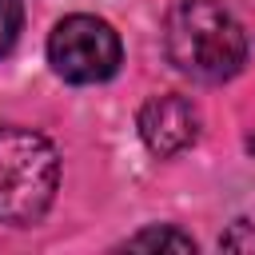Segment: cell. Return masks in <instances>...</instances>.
<instances>
[{
  "label": "cell",
  "instance_id": "obj_1",
  "mask_svg": "<svg viewBox=\"0 0 255 255\" xmlns=\"http://www.w3.org/2000/svg\"><path fill=\"white\" fill-rule=\"evenodd\" d=\"M163 48L199 84H223L247 64V32L223 0H175L163 20Z\"/></svg>",
  "mask_w": 255,
  "mask_h": 255
},
{
  "label": "cell",
  "instance_id": "obj_2",
  "mask_svg": "<svg viewBox=\"0 0 255 255\" xmlns=\"http://www.w3.org/2000/svg\"><path fill=\"white\" fill-rule=\"evenodd\" d=\"M60 155L32 128H0V223H36L56 195Z\"/></svg>",
  "mask_w": 255,
  "mask_h": 255
},
{
  "label": "cell",
  "instance_id": "obj_3",
  "mask_svg": "<svg viewBox=\"0 0 255 255\" xmlns=\"http://www.w3.org/2000/svg\"><path fill=\"white\" fill-rule=\"evenodd\" d=\"M120 36L100 16H64L48 36V64L68 84H104L120 72Z\"/></svg>",
  "mask_w": 255,
  "mask_h": 255
},
{
  "label": "cell",
  "instance_id": "obj_4",
  "mask_svg": "<svg viewBox=\"0 0 255 255\" xmlns=\"http://www.w3.org/2000/svg\"><path fill=\"white\" fill-rule=\"evenodd\" d=\"M139 139L159 159L187 151L199 139V112H195V104L187 96H175V92L151 96L139 108Z\"/></svg>",
  "mask_w": 255,
  "mask_h": 255
},
{
  "label": "cell",
  "instance_id": "obj_5",
  "mask_svg": "<svg viewBox=\"0 0 255 255\" xmlns=\"http://www.w3.org/2000/svg\"><path fill=\"white\" fill-rule=\"evenodd\" d=\"M124 251H195V239L175 227H143L124 239Z\"/></svg>",
  "mask_w": 255,
  "mask_h": 255
},
{
  "label": "cell",
  "instance_id": "obj_6",
  "mask_svg": "<svg viewBox=\"0 0 255 255\" xmlns=\"http://www.w3.org/2000/svg\"><path fill=\"white\" fill-rule=\"evenodd\" d=\"M24 28V0H0V60L16 48Z\"/></svg>",
  "mask_w": 255,
  "mask_h": 255
},
{
  "label": "cell",
  "instance_id": "obj_7",
  "mask_svg": "<svg viewBox=\"0 0 255 255\" xmlns=\"http://www.w3.org/2000/svg\"><path fill=\"white\" fill-rule=\"evenodd\" d=\"M219 247H227V251H255V223H231V231H223V239H219Z\"/></svg>",
  "mask_w": 255,
  "mask_h": 255
},
{
  "label": "cell",
  "instance_id": "obj_8",
  "mask_svg": "<svg viewBox=\"0 0 255 255\" xmlns=\"http://www.w3.org/2000/svg\"><path fill=\"white\" fill-rule=\"evenodd\" d=\"M247 151H255V135H251V139H247Z\"/></svg>",
  "mask_w": 255,
  "mask_h": 255
}]
</instances>
